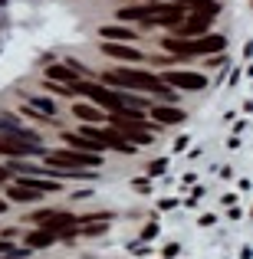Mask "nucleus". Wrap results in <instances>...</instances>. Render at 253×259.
Returning <instances> with one entry per match:
<instances>
[{
    "instance_id": "obj_1",
    "label": "nucleus",
    "mask_w": 253,
    "mask_h": 259,
    "mask_svg": "<svg viewBox=\"0 0 253 259\" xmlns=\"http://www.w3.org/2000/svg\"><path fill=\"white\" fill-rule=\"evenodd\" d=\"M105 85L109 89H125V92H161L168 95V85L161 79H155L152 72H141V69H115V72H105Z\"/></svg>"
},
{
    "instance_id": "obj_2",
    "label": "nucleus",
    "mask_w": 253,
    "mask_h": 259,
    "mask_svg": "<svg viewBox=\"0 0 253 259\" xmlns=\"http://www.w3.org/2000/svg\"><path fill=\"white\" fill-rule=\"evenodd\" d=\"M227 46V39L217 36V33H201V39H165V50L171 53H184V56H207V53H221Z\"/></svg>"
},
{
    "instance_id": "obj_3",
    "label": "nucleus",
    "mask_w": 253,
    "mask_h": 259,
    "mask_svg": "<svg viewBox=\"0 0 253 259\" xmlns=\"http://www.w3.org/2000/svg\"><path fill=\"white\" fill-rule=\"evenodd\" d=\"M46 164L56 171H86V167H99L102 158L92 151H76V148H63V151H50Z\"/></svg>"
},
{
    "instance_id": "obj_4",
    "label": "nucleus",
    "mask_w": 253,
    "mask_h": 259,
    "mask_svg": "<svg viewBox=\"0 0 253 259\" xmlns=\"http://www.w3.org/2000/svg\"><path fill=\"white\" fill-rule=\"evenodd\" d=\"M76 92H83L92 99V105H99L102 112H112V108H119V89H109V85H95V82H79Z\"/></svg>"
},
{
    "instance_id": "obj_5",
    "label": "nucleus",
    "mask_w": 253,
    "mask_h": 259,
    "mask_svg": "<svg viewBox=\"0 0 253 259\" xmlns=\"http://www.w3.org/2000/svg\"><path fill=\"white\" fill-rule=\"evenodd\" d=\"M184 20V10L174 4H148V13H145V23H158V26H177Z\"/></svg>"
},
{
    "instance_id": "obj_6",
    "label": "nucleus",
    "mask_w": 253,
    "mask_h": 259,
    "mask_svg": "<svg viewBox=\"0 0 253 259\" xmlns=\"http://www.w3.org/2000/svg\"><path fill=\"white\" fill-rule=\"evenodd\" d=\"M161 82L171 85V89H188V92H194V89H204L207 85V79L201 76V72H184V69H171L161 76Z\"/></svg>"
},
{
    "instance_id": "obj_7",
    "label": "nucleus",
    "mask_w": 253,
    "mask_h": 259,
    "mask_svg": "<svg viewBox=\"0 0 253 259\" xmlns=\"http://www.w3.org/2000/svg\"><path fill=\"white\" fill-rule=\"evenodd\" d=\"M46 79H53V82L73 89V92H76V85H79V82H83V79L76 76V69H73V66H59V63H53L50 69H46Z\"/></svg>"
},
{
    "instance_id": "obj_8",
    "label": "nucleus",
    "mask_w": 253,
    "mask_h": 259,
    "mask_svg": "<svg viewBox=\"0 0 253 259\" xmlns=\"http://www.w3.org/2000/svg\"><path fill=\"white\" fill-rule=\"evenodd\" d=\"M102 53L112 56V59H122V63H141V53L128 43H109L105 39V43H102Z\"/></svg>"
},
{
    "instance_id": "obj_9",
    "label": "nucleus",
    "mask_w": 253,
    "mask_h": 259,
    "mask_svg": "<svg viewBox=\"0 0 253 259\" xmlns=\"http://www.w3.org/2000/svg\"><path fill=\"white\" fill-rule=\"evenodd\" d=\"M152 118L158 125H177V121H184V112L174 105H152Z\"/></svg>"
},
{
    "instance_id": "obj_10",
    "label": "nucleus",
    "mask_w": 253,
    "mask_h": 259,
    "mask_svg": "<svg viewBox=\"0 0 253 259\" xmlns=\"http://www.w3.org/2000/svg\"><path fill=\"white\" fill-rule=\"evenodd\" d=\"M73 112H76V118L86 121V125H102V121H105V112H102L99 105H73Z\"/></svg>"
},
{
    "instance_id": "obj_11",
    "label": "nucleus",
    "mask_w": 253,
    "mask_h": 259,
    "mask_svg": "<svg viewBox=\"0 0 253 259\" xmlns=\"http://www.w3.org/2000/svg\"><path fill=\"white\" fill-rule=\"evenodd\" d=\"M102 39H109V43H132L135 30L132 26H102Z\"/></svg>"
},
{
    "instance_id": "obj_12",
    "label": "nucleus",
    "mask_w": 253,
    "mask_h": 259,
    "mask_svg": "<svg viewBox=\"0 0 253 259\" xmlns=\"http://www.w3.org/2000/svg\"><path fill=\"white\" fill-rule=\"evenodd\" d=\"M210 23V17H191L184 26H171V30L177 33V36H197V33H204Z\"/></svg>"
},
{
    "instance_id": "obj_13",
    "label": "nucleus",
    "mask_w": 253,
    "mask_h": 259,
    "mask_svg": "<svg viewBox=\"0 0 253 259\" xmlns=\"http://www.w3.org/2000/svg\"><path fill=\"white\" fill-rule=\"evenodd\" d=\"M56 243V233H50V230H33L30 236H26V249H46V246H53Z\"/></svg>"
},
{
    "instance_id": "obj_14",
    "label": "nucleus",
    "mask_w": 253,
    "mask_h": 259,
    "mask_svg": "<svg viewBox=\"0 0 253 259\" xmlns=\"http://www.w3.org/2000/svg\"><path fill=\"white\" fill-rule=\"evenodd\" d=\"M7 194H10V200H17V203H33V200H40V190H33V187H23V184H10L7 187Z\"/></svg>"
},
{
    "instance_id": "obj_15",
    "label": "nucleus",
    "mask_w": 253,
    "mask_h": 259,
    "mask_svg": "<svg viewBox=\"0 0 253 259\" xmlns=\"http://www.w3.org/2000/svg\"><path fill=\"white\" fill-rule=\"evenodd\" d=\"M73 223H76V217H73V213H50V217L43 220V227L50 230V233H59V230L73 227Z\"/></svg>"
},
{
    "instance_id": "obj_16",
    "label": "nucleus",
    "mask_w": 253,
    "mask_h": 259,
    "mask_svg": "<svg viewBox=\"0 0 253 259\" xmlns=\"http://www.w3.org/2000/svg\"><path fill=\"white\" fill-rule=\"evenodd\" d=\"M63 145L66 148H76V151H99L89 138H83V135H69V132H63Z\"/></svg>"
},
{
    "instance_id": "obj_17",
    "label": "nucleus",
    "mask_w": 253,
    "mask_h": 259,
    "mask_svg": "<svg viewBox=\"0 0 253 259\" xmlns=\"http://www.w3.org/2000/svg\"><path fill=\"white\" fill-rule=\"evenodd\" d=\"M148 7H122L119 10V20H145Z\"/></svg>"
},
{
    "instance_id": "obj_18",
    "label": "nucleus",
    "mask_w": 253,
    "mask_h": 259,
    "mask_svg": "<svg viewBox=\"0 0 253 259\" xmlns=\"http://www.w3.org/2000/svg\"><path fill=\"white\" fill-rule=\"evenodd\" d=\"M30 108L33 112H43V115H56V105L50 99H30Z\"/></svg>"
},
{
    "instance_id": "obj_19",
    "label": "nucleus",
    "mask_w": 253,
    "mask_h": 259,
    "mask_svg": "<svg viewBox=\"0 0 253 259\" xmlns=\"http://www.w3.org/2000/svg\"><path fill=\"white\" fill-rule=\"evenodd\" d=\"M7 181V167H0V184H4Z\"/></svg>"
},
{
    "instance_id": "obj_20",
    "label": "nucleus",
    "mask_w": 253,
    "mask_h": 259,
    "mask_svg": "<svg viewBox=\"0 0 253 259\" xmlns=\"http://www.w3.org/2000/svg\"><path fill=\"white\" fill-rule=\"evenodd\" d=\"M7 249H10V246H7V243H0V256H4V253H7Z\"/></svg>"
},
{
    "instance_id": "obj_21",
    "label": "nucleus",
    "mask_w": 253,
    "mask_h": 259,
    "mask_svg": "<svg viewBox=\"0 0 253 259\" xmlns=\"http://www.w3.org/2000/svg\"><path fill=\"white\" fill-rule=\"evenodd\" d=\"M4 210H7V200H0V213H4Z\"/></svg>"
},
{
    "instance_id": "obj_22",
    "label": "nucleus",
    "mask_w": 253,
    "mask_h": 259,
    "mask_svg": "<svg viewBox=\"0 0 253 259\" xmlns=\"http://www.w3.org/2000/svg\"><path fill=\"white\" fill-rule=\"evenodd\" d=\"M4 4H7V0H0V7H4Z\"/></svg>"
}]
</instances>
